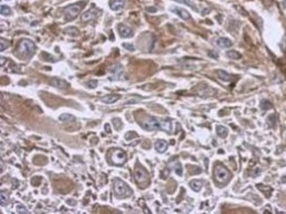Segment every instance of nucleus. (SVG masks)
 I'll use <instances>...</instances> for the list:
<instances>
[{
  "label": "nucleus",
  "instance_id": "1",
  "mask_svg": "<svg viewBox=\"0 0 286 214\" xmlns=\"http://www.w3.org/2000/svg\"><path fill=\"white\" fill-rule=\"evenodd\" d=\"M35 52V45L33 42L29 39H23L19 44L18 53L22 59H29Z\"/></svg>",
  "mask_w": 286,
  "mask_h": 214
},
{
  "label": "nucleus",
  "instance_id": "2",
  "mask_svg": "<svg viewBox=\"0 0 286 214\" xmlns=\"http://www.w3.org/2000/svg\"><path fill=\"white\" fill-rule=\"evenodd\" d=\"M114 193L115 196L118 198H124L128 197L132 194L131 188L122 180L115 179L114 181Z\"/></svg>",
  "mask_w": 286,
  "mask_h": 214
},
{
  "label": "nucleus",
  "instance_id": "3",
  "mask_svg": "<svg viewBox=\"0 0 286 214\" xmlns=\"http://www.w3.org/2000/svg\"><path fill=\"white\" fill-rule=\"evenodd\" d=\"M231 173L222 164L216 165L214 168L215 181L219 184H226L231 179Z\"/></svg>",
  "mask_w": 286,
  "mask_h": 214
},
{
  "label": "nucleus",
  "instance_id": "4",
  "mask_svg": "<svg viewBox=\"0 0 286 214\" xmlns=\"http://www.w3.org/2000/svg\"><path fill=\"white\" fill-rule=\"evenodd\" d=\"M108 160L115 166H123L127 160L126 153L122 149H113L109 152Z\"/></svg>",
  "mask_w": 286,
  "mask_h": 214
},
{
  "label": "nucleus",
  "instance_id": "5",
  "mask_svg": "<svg viewBox=\"0 0 286 214\" xmlns=\"http://www.w3.org/2000/svg\"><path fill=\"white\" fill-rule=\"evenodd\" d=\"M85 6V3L79 2L76 4H72L66 7L65 9V20L70 21L75 19L78 15V13L81 12L82 8Z\"/></svg>",
  "mask_w": 286,
  "mask_h": 214
},
{
  "label": "nucleus",
  "instance_id": "6",
  "mask_svg": "<svg viewBox=\"0 0 286 214\" xmlns=\"http://www.w3.org/2000/svg\"><path fill=\"white\" fill-rule=\"evenodd\" d=\"M135 176V180L137 182V184L139 186L143 185V187L147 186L149 183V174L147 173V171L142 167H138L135 170L134 173Z\"/></svg>",
  "mask_w": 286,
  "mask_h": 214
},
{
  "label": "nucleus",
  "instance_id": "7",
  "mask_svg": "<svg viewBox=\"0 0 286 214\" xmlns=\"http://www.w3.org/2000/svg\"><path fill=\"white\" fill-rule=\"evenodd\" d=\"M142 126L143 127V129L146 130H159L161 128L160 121L151 117H146L142 122Z\"/></svg>",
  "mask_w": 286,
  "mask_h": 214
},
{
  "label": "nucleus",
  "instance_id": "8",
  "mask_svg": "<svg viewBox=\"0 0 286 214\" xmlns=\"http://www.w3.org/2000/svg\"><path fill=\"white\" fill-rule=\"evenodd\" d=\"M102 13V11L98 9V8H92L89 11L85 12L82 17H81V20L84 22H87V21H90V20H96L97 18H99Z\"/></svg>",
  "mask_w": 286,
  "mask_h": 214
},
{
  "label": "nucleus",
  "instance_id": "9",
  "mask_svg": "<svg viewBox=\"0 0 286 214\" xmlns=\"http://www.w3.org/2000/svg\"><path fill=\"white\" fill-rule=\"evenodd\" d=\"M49 84H50V85L54 86V87L58 88V89H62V90L67 89L69 87V84L65 80L57 78H51L49 80Z\"/></svg>",
  "mask_w": 286,
  "mask_h": 214
},
{
  "label": "nucleus",
  "instance_id": "10",
  "mask_svg": "<svg viewBox=\"0 0 286 214\" xmlns=\"http://www.w3.org/2000/svg\"><path fill=\"white\" fill-rule=\"evenodd\" d=\"M118 29H119V34H120V35H121L122 37H124V38L130 37V36L132 35V34H133L131 28L129 27V26H127L126 25H123V24L119 25Z\"/></svg>",
  "mask_w": 286,
  "mask_h": 214
},
{
  "label": "nucleus",
  "instance_id": "11",
  "mask_svg": "<svg viewBox=\"0 0 286 214\" xmlns=\"http://www.w3.org/2000/svg\"><path fill=\"white\" fill-rule=\"evenodd\" d=\"M111 72L116 79H120L123 74V68L120 65H115L111 67Z\"/></svg>",
  "mask_w": 286,
  "mask_h": 214
},
{
  "label": "nucleus",
  "instance_id": "12",
  "mask_svg": "<svg viewBox=\"0 0 286 214\" xmlns=\"http://www.w3.org/2000/svg\"><path fill=\"white\" fill-rule=\"evenodd\" d=\"M127 0H111L109 3L110 8L113 11H119L123 9Z\"/></svg>",
  "mask_w": 286,
  "mask_h": 214
},
{
  "label": "nucleus",
  "instance_id": "13",
  "mask_svg": "<svg viewBox=\"0 0 286 214\" xmlns=\"http://www.w3.org/2000/svg\"><path fill=\"white\" fill-rule=\"evenodd\" d=\"M172 11L174 13H176L177 15H179L183 20H187L190 19V14L185 9H182V8H180V7H174V9H172Z\"/></svg>",
  "mask_w": 286,
  "mask_h": 214
},
{
  "label": "nucleus",
  "instance_id": "14",
  "mask_svg": "<svg viewBox=\"0 0 286 214\" xmlns=\"http://www.w3.org/2000/svg\"><path fill=\"white\" fill-rule=\"evenodd\" d=\"M217 44L219 46L220 48L226 49V48H230L231 46L233 45V42L231 40L228 39V38L221 37V38H219L217 41Z\"/></svg>",
  "mask_w": 286,
  "mask_h": 214
},
{
  "label": "nucleus",
  "instance_id": "15",
  "mask_svg": "<svg viewBox=\"0 0 286 214\" xmlns=\"http://www.w3.org/2000/svg\"><path fill=\"white\" fill-rule=\"evenodd\" d=\"M120 98H121L120 95H117V94H110V95H107V96L102 97L101 101H102L104 103L112 104L116 102Z\"/></svg>",
  "mask_w": 286,
  "mask_h": 214
},
{
  "label": "nucleus",
  "instance_id": "16",
  "mask_svg": "<svg viewBox=\"0 0 286 214\" xmlns=\"http://www.w3.org/2000/svg\"><path fill=\"white\" fill-rule=\"evenodd\" d=\"M155 148L159 153H163L167 149V143L164 140H159L155 143Z\"/></svg>",
  "mask_w": 286,
  "mask_h": 214
},
{
  "label": "nucleus",
  "instance_id": "17",
  "mask_svg": "<svg viewBox=\"0 0 286 214\" xmlns=\"http://www.w3.org/2000/svg\"><path fill=\"white\" fill-rule=\"evenodd\" d=\"M160 129L167 132H172V123L171 121H160Z\"/></svg>",
  "mask_w": 286,
  "mask_h": 214
},
{
  "label": "nucleus",
  "instance_id": "18",
  "mask_svg": "<svg viewBox=\"0 0 286 214\" xmlns=\"http://www.w3.org/2000/svg\"><path fill=\"white\" fill-rule=\"evenodd\" d=\"M59 120H61L62 122H68V123H72L75 122L76 118L73 117L71 114H62L59 117Z\"/></svg>",
  "mask_w": 286,
  "mask_h": 214
},
{
  "label": "nucleus",
  "instance_id": "19",
  "mask_svg": "<svg viewBox=\"0 0 286 214\" xmlns=\"http://www.w3.org/2000/svg\"><path fill=\"white\" fill-rule=\"evenodd\" d=\"M189 185H190V187L191 188L193 189V190H195V191H199L200 189L202 187V183L201 181H198V180H193V181H191V182H189Z\"/></svg>",
  "mask_w": 286,
  "mask_h": 214
},
{
  "label": "nucleus",
  "instance_id": "20",
  "mask_svg": "<svg viewBox=\"0 0 286 214\" xmlns=\"http://www.w3.org/2000/svg\"><path fill=\"white\" fill-rule=\"evenodd\" d=\"M217 135L220 137L225 138V137L228 135V130L225 127H224V126L218 125V126L217 127Z\"/></svg>",
  "mask_w": 286,
  "mask_h": 214
},
{
  "label": "nucleus",
  "instance_id": "21",
  "mask_svg": "<svg viewBox=\"0 0 286 214\" xmlns=\"http://www.w3.org/2000/svg\"><path fill=\"white\" fill-rule=\"evenodd\" d=\"M217 75H218L219 78L224 80V81H230L231 80V75L228 74L226 71L220 70V71H217Z\"/></svg>",
  "mask_w": 286,
  "mask_h": 214
},
{
  "label": "nucleus",
  "instance_id": "22",
  "mask_svg": "<svg viewBox=\"0 0 286 214\" xmlns=\"http://www.w3.org/2000/svg\"><path fill=\"white\" fill-rule=\"evenodd\" d=\"M0 13L2 15H5V16H9L12 14V10L11 8L8 6H4L2 5L1 8H0Z\"/></svg>",
  "mask_w": 286,
  "mask_h": 214
},
{
  "label": "nucleus",
  "instance_id": "23",
  "mask_svg": "<svg viewBox=\"0 0 286 214\" xmlns=\"http://www.w3.org/2000/svg\"><path fill=\"white\" fill-rule=\"evenodd\" d=\"M0 202H1L2 206L6 205L9 202V197H8L6 193H5L4 191H1V193H0Z\"/></svg>",
  "mask_w": 286,
  "mask_h": 214
},
{
  "label": "nucleus",
  "instance_id": "24",
  "mask_svg": "<svg viewBox=\"0 0 286 214\" xmlns=\"http://www.w3.org/2000/svg\"><path fill=\"white\" fill-rule=\"evenodd\" d=\"M228 57L232 59H239L241 57V55L239 52L235 51V50H230L226 53Z\"/></svg>",
  "mask_w": 286,
  "mask_h": 214
},
{
  "label": "nucleus",
  "instance_id": "25",
  "mask_svg": "<svg viewBox=\"0 0 286 214\" xmlns=\"http://www.w3.org/2000/svg\"><path fill=\"white\" fill-rule=\"evenodd\" d=\"M174 1L179 2V3H182V4H184V5L188 6L191 7L192 9L196 10V6H195V5L194 4V2H193L192 0H174Z\"/></svg>",
  "mask_w": 286,
  "mask_h": 214
},
{
  "label": "nucleus",
  "instance_id": "26",
  "mask_svg": "<svg viewBox=\"0 0 286 214\" xmlns=\"http://www.w3.org/2000/svg\"><path fill=\"white\" fill-rule=\"evenodd\" d=\"M65 32L67 33L69 35H71V36H77V35L78 34V29H77L76 27H73V26H71V27L66 28Z\"/></svg>",
  "mask_w": 286,
  "mask_h": 214
},
{
  "label": "nucleus",
  "instance_id": "27",
  "mask_svg": "<svg viewBox=\"0 0 286 214\" xmlns=\"http://www.w3.org/2000/svg\"><path fill=\"white\" fill-rule=\"evenodd\" d=\"M173 168H174V171H175V173L178 175H182V168L181 163H179V162L174 163V165H173Z\"/></svg>",
  "mask_w": 286,
  "mask_h": 214
},
{
  "label": "nucleus",
  "instance_id": "28",
  "mask_svg": "<svg viewBox=\"0 0 286 214\" xmlns=\"http://www.w3.org/2000/svg\"><path fill=\"white\" fill-rule=\"evenodd\" d=\"M8 46H9V42L2 38L1 39V47H0L1 51H4L5 50H6L7 48H8Z\"/></svg>",
  "mask_w": 286,
  "mask_h": 214
},
{
  "label": "nucleus",
  "instance_id": "29",
  "mask_svg": "<svg viewBox=\"0 0 286 214\" xmlns=\"http://www.w3.org/2000/svg\"><path fill=\"white\" fill-rule=\"evenodd\" d=\"M113 123H114V124H115V127H116V129H120V128L122 127V125H123L122 121H121L120 119H117V118L113 119Z\"/></svg>",
  "mask_w": 286,
  "mask_h": 214
},
{
  "label": "nucleus",
  "instance_id": "30",
  "mask_svg": "<svg viewBox=\"0 0 286 214\" xmlns=\"http://www.w3.org/2000/svg\"><path fill=\"white\" fill-rule=\"evenodd\" d=\"M261 108L263 109H270L271 108V104L269 103L268 101H261Z\"/></svg>",
  "mask_w": 286,
  "mask_h": 214
},
{
  "label": "nucleus",
  "instance_id": "31",
  "mask_svg": "<svg viewBox=\"0 0 286 214\" xmlns=\"http://www.w3.org/2000/svg\"><path fill=\"white\" fill-rule=\"evenodd\" d=\"M17 211H18L19 213H28V211H27L23 205H21V204H20V205L17 207Z\"/></svg>",
  "mask_w": 286,
  "mask_h": 214
},
{
  "label": "nucleus",
  "instance_id": "32",
  "mask_svg": "<svg viewBox=\"0 0 286 214\" xmlns=\"http://www.w3.org/2000/svg\"><path fill=\"white\" fill-rule=\"evenodd\" d=\"M123 47L125 49H127L128 50H130V51H133L134 50H135V48H134V46L132 45L131 43H129V42H126V43H123Z\"/></svg>",
  "mask_w": 286,
  "mask_h": 214
},
{
  "label": "nucleus",
  "instance_id": "33",
  "mask_svg": "<svg viewBox=\"0 0 286 214\" xmlns=\"http://www.w3.org/2000/svg\"><path fill=\"white\" fill-rule=\"evenodd\" d=\"M88 86H90L91 88H94L97 86V81L96 80H91L90 82H88Z\"/></svg>",
  "mask_w": 286,
  "mask_h": 214
},
{
  "label": "nucleus",
  "instance_id": "34",
  "mask_svg": "<svg viewBox=\"0 0 286 214\" xmlns=\"http://www.w3.org/2000/svg\"><path fill=\"white\" fill-rule=\"evenodd\" d=\"M105 130H106L107 132H108V133L111 132V130H109V124H108V123H107V124L105 125Z\"/></svg>",
  "mask_w": 286,
  "mask_h": 214
},
{
  "label": "nucleus",
  "instance_id": "35",
  "mask_svg": "<svg viewBox=\"0 0 286 214\" xmlns=\"http://www.w3.org/2000/svg\"><path fill=\"white\" fill-rule=\"evenodd\" d=\"M209 55H210V56H213V58H217V57H218V55H217V54H215V52H210Z\"/></svg>",
  "mask_w": 286,
  "mask_h": 214
},
{
  "label": "nucleus",
  "instance_id": "36",
  "mask_svg": "<svg viewBox=\"0 0 286 214\" xmlns=\"http://www.w3.org/2000/svg\"><path fill=\"white\" fill-rule=\"evenodd\" d=\"M284 5L286 6V0H284Z\"/></svg>",
  "mask_w": 286,
  "mask_h": 214
}]
</instances>
